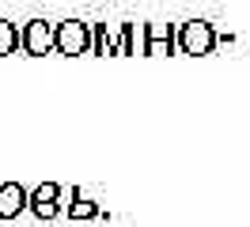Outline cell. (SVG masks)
I'll use <instances>...</instances> for the list:
<instances>
[{"label":"cell","instance_id":"cell-1","mask_svg":"<svg viewBox=\"0 0 250 227\" xmlns=\"http://www.w3.org/2000/svg\"><path fill=\"white\" fill-rule=\"evenodd\" d=\"M216 45H220V30L208 19H186V23H178V53L208 57Z\"/></svg>","mask_w":250,"mask_h":227},{"label":"cell","instance_id":"cell-2","mask_svg":"<svg viewBox=\"0 0 250 227\" xmlns=\"http://www.w3.org/2000/svg\"><path fill=\"white\" fill-rule=\"evenodd\" d=\"M141 53L144 57H171V53H178V27L174 23H144Z\"/></svg>","mask_w":250,"mask_h":227},{"label":"cell","instance_id":"cell-3","mask_svg":"<svg viewBox=\"0 0 250 227\" xmlns=\"http://www.w3.org/2000/svg\"><path fill=\"white\" fill-rule=\"evenodd\" d=\"M57 53H61V57L91 53V23H83V19H64V23H57Z\"/></svg>","mask_w":250,"mask_h":227},{"label":"cell","instance_id":"cell-4","mask_svg":"<svg viewBox=\"0 0 250 227\" xmlns=\"http://www.w3.org/2000/svg\"><path fill=\"white\" fill-rule=\"evenodd\" d=\"M27 57H46V53H57V23H46V19H31L23 27V45H19Z\"/></svg>","mask_w":250,"mask_h":227},{"label":"cell","instance_id":"cell-5","mask_svg":"<svg viewBox=\"0 0 250 227\" xmlns=\"http://www.w3.org/2000/svg\"><path fill=\"white\" fill-rule=\"evenodd\" d=\"M61 197H64V189L57 186V182H42V186L31 189V212L38 216V220H53V216L64 212Z\"/></svg>","mask_w":250,"mask_h":227},{"label":"cell","instance_id":"cell-6","mask_svg":"<svg viewBox=\"0 0 250 227\" xmlns=\"http://www.w3.org/2000/svg\"><path fill=\"white\" fill-rule=\"evenodd\" d=\"M19 212H31V189L19 182L0 186V220H16Z\"/></svg>","mask_w":250,"mask_h":227},{"label":"cell","instance_id":"cell-7","mask_svg":"<svg viewBox=\"0 0 250 227\" xmlns=\"http://www.w3.org/2000/svg\"><path fill=\"white\" fill-rule=\"evenodd\" d=\"M64 212H68L72 220H99V216H103V205H99V201H91L83 189H72V193H68Z\"/></svg>","mask_w":250,"mask_h":227},{"label":"cell","instance_id":"cell-8","mask_svg":"<svg viewBox=\"0 0 250 227\" xmlns=\"http://www.w3.org/2000/svg\"><path fill=\"white\" fill-rule=\"evenodd\" d=\"M91 53H114V57H122L118 38L106 34V23H91Z\"/></svg>","mask_w":250,"mask_h":227},{"label":"cell","instance_id":"cell-9","mask_svg":"<svg viewBox=\"0 0 250 227\" xmlns=\"http://www.w3.org/2000/svg\"><path fill=\"white\" fill-rule=\"evenodd\" d=\"M19 45H23V30H19L16 23H8V19H0V57L16 53Z\"/></svg>","mask_w":250,"mask_h":227}]
</instances>
